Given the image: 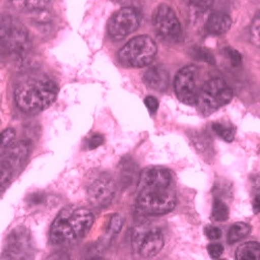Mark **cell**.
<instances>
[{"mask_svg": "<svg viewBox=\"0 0 260 260\" xmlns=\"http://www.w3.org/2000/svg\"><path fill=\"white\" fill-rule=\"evenodd\" d=\"M144 82L151 90L165 92L170 84V75L162 66L150 67L144 74Z\"/></svg>", "mask_w": 260, "mask_h": 260, "instance_id": "14", "label": "cell"}, {"mask_svg": "<svg viewBox=\"0 0 260 260\" xmlns=\"http://www.w3.org/2000/svg\"><path fill=\"white\" fill-rule=\"evenodd\" d=\"M85 191L90 204L97 209H103L112 204L116 196V183L107 172H97L86 181Z\"/></svg>", "mask_w": 260, "mask_h": 260, "instance_id": "7", "label": "cell"}, {"mask_svg": "<svg viewBox=\"0 0 260 260\" xmlns=\"http://www.w3.org/2000/svg\"><path fill=\"white\" fill-rule=\"evenodd\" d=\"M13 175L14 172L8 166H6L4 162L0 164V196L10 185Z\"/></svg>", "mask_w": 260, "mask_h": 260, "instance_id": "23", "label": "cell"}, {"mask_svg": "<svg viewBox=\"0 0 260 260\" xmlns=\"http://www.w3.org/2000/svg\"><path fill=\"white\" fill-rule=\"evenodd\" d=\"M212 130L224 141L231 143L235 137V128L232 124L215 122L212 124Z\"/></svg>", "mask_w": 260, "mask_h": 260, "instance_id": "19", "label": "cell"}, {"mask_svg": "<svg viewBox=\"0 0 260 260\" xmlns=\"http://www.w3.org/2000/svg\"><path fill=\"white\" fill-rule=\"evenodd\" d=\"M0 44L17 54L29 47V35L25 25L11 15H0Z\"/></svg>", "mask_w": 260, "mask_h": 260, "instance_id": "5", "label": "cell"}, {"mask_svg": "<svg viewBox=\"0 0 260 260\" xmlns=\"http://www.w3.org/2000/svg\"><path fill=\"white\" fill-rule=\"evenodd\" d=\"M224 55L227 57V59L231 62L233 67H238L241 66L242 63V54L238 52L236 49L232 47H225L223 50Z\"/></svg>", "mask_w": 260, "mask_h": 260, "instance_id": "25", "label": "cell"}, {"mask_svg": "<svg viewBox=\"0 0 260 260\" xmlns=\"http://www.w3.org/2000/svg\"><path fill=\"white\" fill-rule=\"evenodd\" d=\"M121 180L123 184L129 185L133 184V181L135 180V177L137 176V170L136 165L133 164V160L130 159H124L123 165H121Z\"/></svg>", "mask_w": 260, "mask_h": 260, "instance_id": "21", "label": "cell"}, {"mask_svg": "<svg viewBox=\"0 0 260 260\" xmlns=\"http://www.w3.org/2000/svg\"><path fill=\"white\" fill-rule=\"evenodd\" d=\"M144 103H145L147 110L150 112L151 115H154L157 112L158 106H159V102L155 97H153V96L146 97L145 100H144Z\"/></svg>", "mask_w": 260, "mask_h": 260, "instance_id": "30", "label": "cell"}, {"mask_svg": "<svg viewBox=\"0 0 260 260\" xmlns=\"http://www.w3.org/2000/svg\"><path fill=\"white\" fill-rule=\"evenodd\" d=\"M205 235L209 238L210 241H216V240H220L222 237V231L219 227L207 226L205 227Z\"/></svg>", "mask_w": 260, "mask_h": 260, "instance_id": "31", "label": "cell"}, {"mask_svg": "<svg viewBox=\"0 0 260 260\" xmlns=\"http://www.w3.org/2000/svg\"><path fill=\"white\" fill-rule=\"evenodd\" d=\"M29 154V145L26 142L12 143L7 147V152L5 154L3 162L8 166L13 172L20 167H22L25 159Z\"/></svg>", "mask_w": 260, "mask_h": 260, "instance_id": "13", "label": "cell"}, {"mask_svg": "<svg viewBox=\"0 0 260 260\" xmlns=\"http://www.w3.org/2000/svg\"><path fill=\"white\" fill-rule=\"evenodd\" d=\"M190 55L192 58L209 63V64H215V57L212 54L210 50H208L205 47H192L190 49Z\"/></svg>", "mask_w": 260, "mask_h": 260, "instance_id": "22", "label": "cell"}, {"mask_svg": "<svg viewBox=\"0 0 260 260\" xmlns=\"http://www.w3.org/2000/svg\"><path fill=\"white\" fill-rule=\"evenodd\" d=\"M229 218V208L227 204L220 200L214 199L212 204V212H211V219L214 222H225Z\"/></svg>", "mask_w": 260, "mask_h": 260, "instance_id": "20", "label": "cell"}, {"mask_svg": "<svg viewBox=\"0 0 260 260\" xmlns=\"http://www.w3.org/2000/svg\"><path fill=\"white\" fill-rule=\"evenodd\" d=\"M176 191L172 173L165 167H151L140 176L138 185V209L151 215H162L176 206Z\"/></svg>", "mask_w": 260, "mask_h": 260, "instance_id": "1", "label": "cell"}, {"mask_svg": "<svg viewBox=\"0 0 260 260\" xmlns=\"http://www.w3.org/2000/svg\"><path fill=\"white\" fill-rule=\"evenodd\" d=\"M199 69L188 64L178 71L174 80V90L177 98L184 104L196 105L200 90L198 85Z\"/></svg>", "mask_w": 260, "mask_h": 260, "instance_id": "9", "label": "cell"}, {"mask_svg": "<svg viewBox=\"0 0 260 260\" xmlns=\"http://www.w3.org/2000/svg\"><path fill=\"white\" fill-rule=\"evenodd\" d=\"M16 139V133L12 128H8L0 133V148H7Z\"/></svg>", "mask_w": 260, "mask_h": 260, "instance_id": "26", "label": "cell"}, {"mask_svg": "<svg viewBox=\"0 0 260 260\" xmlns=\"http://www.w3.org/2000/svg\"><path fill=\"white\" fill-rule=\"evenodd\" d=\"M259 16H257L255 18V20L253 21L252 26H251V37H252V41L254 42V44L259 47Z\"/></svg>", "mask_w": 260, "mask_h": 260, "instance_id": "32", "label": "cell"}, {"mask_svg": "<svg viewBox=\"0 0 260 260\" xmlns=\"http://www.w3.org/2000/svg\"><path fill=\"white\" fill-rule=\"evenodd\" d=\"M153 25L159 38L175 43L182 38V27L174 10L167 5L157 8L153 15Z\"/></svg>", "mask_w": 260, "mask_h": 260, "instance_id": "11", "label": "cell"}, {"mask_svg": "<svg viewBox=\"0 0 260 260\" xmlns=\"http://www.w3.org/2000/svg\"><path fill=\"white\" fill-rule=\"evenodd\" d=\"M233 97V91L222 78H212L206 81L200 90L197 104L205 116L218 111L228 104Z\"/></svg>", "mask_w": 260, "mask_h": 260, "instance_id": "6", "label": "cell"}, {"mask_svg": "<svg viewBox=\"0 0 260 260\" xmlns=\"http://www.w3.org/2000/svg\"><path fill=\"white\" fill-rule=\"evenodd\" d=\"M50 0H26L24 10H27L29 12H37L45 10V8L48 6Z\"/></svg>", "mask_w": 260, "mask_h": 260, "instance_id": "27", "label": "cell"}, {"mask_svg": "<svg viewBox=\"0 0 260 260\" xmlns=\"http://www.w3.org/2000/svg\"><path fill=\"white\" fill-rule=\"evenodd\" d=\"M157 54V45L152 38L139 36L130 40L119 51L120 62L128 68H144L152 62Z\"/></svg>", "mask_w": 260, "mask_h": 260, "instance_id": "4", "label": "cell"}, {"mask_svg": "<svg viewBox=\"0 0 260 260\" xmlns=\"http://www.w3.org/2000/svg\"><path fill=\"white\" fill-rule=\"evenodd\" d=\"M231 26V17L222 11H216L209 14L205 23L206 31L212 36H222L226 34Z\"/></svg>", "mask_w": 260, "mask_h": 260, "instance_id": "15", "label": "cell"}, {"mask_svg": "<svg viewBox=\"0 0 260 260\" xmlns=\"http://www.w3.org/2000/svg\"><path fill=\"white\" fill-rule=\"evenodd\" d=\"M11 3L13 4L14 7L18 9H24L26 0H11Z\"/></svg>", "mask_w": 260, "mask_h": 260, "instance_id": "34", "label": "cell"}, {"mask_svg": "<svg viewBox=\"0 0 260 260\" xmlns=\"http://www.w3.org/2000/svg\"><path fill=\"white\" fill-rule=\"evenodd\" d=\"M57 94V84L45 75H39L31 76L17 85L15 100L21 111L38 114L53 104Z\"/></svg>", "mask_w": 260, "mask_h": 260, "instance_id": "3", "label": "cell"}, {"mask_svg": "<svg viewBox=\"0 0 260 260\" xmlns=\"http://www.w3.org/2000/svg\"><path fill=\"white\" fill-rule=\"evenodd\" d=\"M207 252L211 258L218 259L223 255L224 247L219 243H213L207 247Z\"/></svg>", "mask_w": 260, "mask_h": 260, "instance_id": "28", "label": "cell"}, {"mask_svg": "<svg viewBox=\"0 0 260 260\" xmlns=\"http://www.w3.org/2000/svg\"><path fill=\"white\" fill-rule=\"evenodd\" d=\"M30 201L34 205H39L43 202V196L41 193H34L30 198Z\"/></svg>", "mask_w": 260, "mask_h": 260, "instance_id": "33", "label": "cell"}, {"mask_svg": "<svg viewBox=\"0 0 260 260\" xmlns=\"http://www.w3.org/2000/svg\"><path fill=\"white\" fill-rule=\"evenodd\" d=\"M123 225H124L123 216H121L120 214H115L111 219L110 223H108V227H107L108 234H111V235L118 234L121 231Z\"/></svg>", "mask_w": 260, "mask_h": 260, "instance_id": "24", "label": "cell"}, {"mask_svg": "<svg viewBox=\"0 0 260 260\" xmlns=\"http://www.w3.org/2000/svg\"><path fill=\"white\" fill-rule=\"evenodd\" d=\"M94 214L86 208H63L50 228V240L54 246L77 244L88 235L94 225Z\"/></svg>", "mask_w": 260, "mask_h": 260, "instance_id": "2", "label": "cell"}, {"mask_svg": "<svg viewBox=\"0 0 260 260\" xmlns=\"http://www.w3.org/2000/svg\"><path fill=\"white\" fill-rule=\"evenodd\" d=\"M251 232V226L244 222L234 223L228 232V243L235 244L240 242L243 238L248 236Z\"/></svg>", "mask_w": 260, "mask_h": 260, "instance_id": "17", "label": "cell"}, {"mask_svg": "<svg viewBox=\"0 0 260 260\" xmlns=\"http://www.w3.org/2000/svg\"><path fill=\"white\" fill-rule=\"evenodd\" d=\"M103 143H104L103 136L95 134L92 137H90V139L88 141H86L85 148H88L90 150H93V149H96V148L100 147L101 145H103Z\"/></svg>", "mask_w": 260, "mask_h": 260, "instance_id": "29", "label": "cell"}, {"mask_svg": "<svg viewBox=\"0 0 260 260\" xmlns=\"http://www.w3.org/2000/svg\"><path fill=\"white\" fill-rule=\"evenodd\" d=\"M140 24V12L135 8H123L108 21L107 32L113 40L121 41L136 31Z\"/></svg>", "mask_w": 260, "mask_h": 260, "instance_id": "10", "label": "cell"}, {"mask_svg": "<svg viewBox=\"0 0 260 260\" xmlns=\"http://www.w3.org/2000/svg\"><path fill=\"white\" fill-rule=\"evenodd\" d=\"M254 212L255 213L259 212V196L258 194L255 197V200H254Z\"/></svg>", "mask_w": 260, "mask_h": 260, "instance_id": "35", "label": "cell"}, {"mask_svg": "<svg viewBox=\"0 0 260 260\" xmlns=\"http://www.w3.org/2000/svg\"><path fill=\"white\" fill-rule=\"evenodd\" d=\"M237 260H259L260 245L257 242H248L237 248L235 252Z\"/></svg>", "mask_w": 260, "mask_h": 260, "instance_id": "16", "label": "cell"}, {"mask_svg": "<svg viewBox=\"0 0 260 260\" xmlns=\"http://www.w3.org/2000/svg\"><path fill=\"white\" fill-rule=\"evenodd\" d=\"M133 248L143 258L156 256L165 246V237L160 229L148 225H141L134 230Z\"/></svg>", "mask_w": 260, "mask_h": 260, "instance_id": "8", "label": "cell"}, {"mask_svg": "<svg viewBox=\"0 0 260 260\" xmlns=\"http://www.w3.org/2000/svg\"><path fill=\"white\" fill-rule=\"evenodd\" d=\"M191 17L199 19L209 12L212 8L214 0H188Z\"/></svg>", "mask_w": 260, "mask_h": 260, "instance_id": "18", "label": "cell"}, {"mask_svg": "<svg viewBox=\"0 0 260 260\" xmlns=\"http://www.w3.org/2000/svg\"><path fill=\"white\" fill-rule=\"evenodd\" d=\"M34 244L29 230L25 227L15 228L7 237L3 258L30 259L34 256Z\"/></svg>", "mask_w": 260, "mask_h": 260, "instance_id": "12", "label": "cell"}]
</instances>
